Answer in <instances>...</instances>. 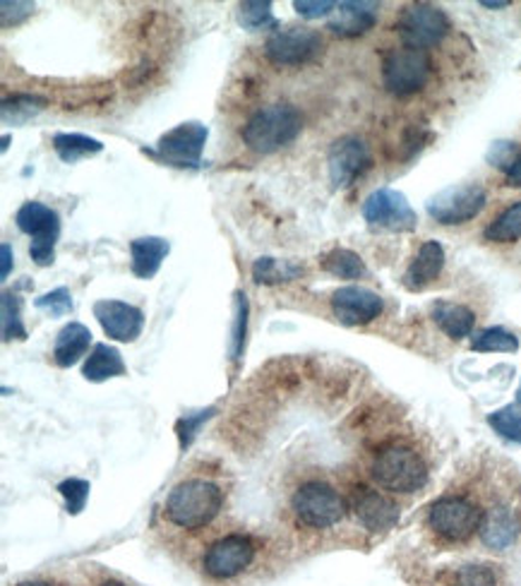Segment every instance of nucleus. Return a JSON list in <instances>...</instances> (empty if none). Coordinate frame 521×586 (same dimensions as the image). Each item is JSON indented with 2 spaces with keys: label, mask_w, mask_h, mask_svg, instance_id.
Returning <instances> with one entry per match:
<instances>
[{
  "label": "nucleus",
  "mask_w": 521,
  "mask_h": 586,
  "mask_svg": "<svg viewBox=\"0 0 521 586\" xmlns=\"http://www.w3.org/2000/svg\"><path fill=\"white\" fill-rule=\"evenodd\" d=\"M207 138H210V130H207V126L181 123L178 128L169 130L167 135H161L157 149L149 155L178 169H186V167L198 169L202 161Z\"/></svg>",
  "instance_id": "f8f14e48"
},
{
  "label": "nucleus",
  "mask_w": 521,
  "mask_h": 586,
  "mask_svg": "<svg viewBox=\"0 0 521 586\" xmlns=\"http://www.w3.org/2000/svg\"><path fill=\"white\" fill-rule=\"evenodd\" d=\"M238 22L248 32H260V29H274L277 32L279 29L270 0H246L238 6Z\"/></svg>",
  "instance_id": "c85d7f7f"
},
{
  "label": "nucleus",
  "mask_w": 521,
  "mask_h": 586,
  "mask_svg": "<svg viewBox=\"0 0 521 586\" xmlns=\"http://www.w3.org/2000/svg\"><path fill=\"white\" fill-rule=\"evenodd\" d=\"M378 22V3H365V0H347L339 3L334 14L330 18L327 29H332V34L353 39L370 32Z\"/></svg>",
  "instance_id": "a211bd4d"
},
{
  "label": "nucleus",
  "mask_w": 521,
  "mask_h": 586,
  "mask_svg": "<svg viewBox=\"0 0 521 586\" xmlns=\"http://www.w3.org/2000/svg\"><path fill=\"white\" fill-rule=\"evenodd\" d=\"M303 130V118L291 103H267L248 118L243 126V142L256 155H272L291 145Z\"/></svg>",
  "instance_id": "7ed1b4c3"
},
{
  "label": "nucleus",
  "mask_w": 521,
  "mask_h": 586,
  "mask_svg": "<svg viewBox=\"0 0 521 586\" xmlns=\"http://www.w3.org/2000/svg\"><path fill=\"white\" fill-rule=\"evenodd\" d=\"M444 269V250L438 240H428L415 255L411 267L404 275V287L411 291H421L428 284H433Z\"/></svg>",
  "instance_id": "aec40b11"
},
{
  "label": "nucleus",
  "mask_w": 521,
  "mask_h": 586,
  "mask_svg": "<svg viewBox=\"0 0 521 586\" xmlns=\"http://www.w3.org/2000/svg\"><path fill=\"white\" fill-rule=\"evenodd\" d=\"M291 509L308 529H330L347 517V500L327 480H305L291 495Z\"/></svg>",
  "instance_id": "20e7f679"
},
{
  "label": "nucleus",
  "mask_w": 521,
  "mask_h": 586,
  "mask_svg": "<svg viewBox=\"0 0 521 586\" xmlns=\"http://www.w3.org/2000/svg\"><path fill=\"white\" fill-rule=\"evenodd\" d=\"M481 6H483V8H508L510 3H504V0H502V3H490V0H483Z\"/></svg>",
  "instance_id": "a18cd8bd"
},
{
  "label": "nucleus",
  "mask_w": 521,
  "mask_h": 586,
  "mask_svg": "<svg viewBox=\"0 0 521 586\" xmlns=\"http://www.w3.org/2000/svg\"><path fill=\"white\" fill-rule=\"evenodd\" d=\"M370 478L387 493L409 495L428 484V464L411 445H384L370 461Z\"/></svg>",
  "instance_id": "f03ea898"
},
{
  "label": "nucleus",
  "mask_w": 521,
  "mask_h": 586,
  "mask_svg": "<svg viewBox=\"0 0 521 586\" xmlns=\"http://www.w3.org/2000/svg\"><path fill=\"white\" fill-rule=\"evenodd\" d=\"M430 70H433V63H430L428 51L413 49L404 43V47L392 49L384 56L382 80L387 92H392L397 97H409L421 92L425 87Z\"/></svg>",
  "instance_id": "423d86ee"
},
{
  "label": "nucleus",
  "mask_w": 521,
  "mask_h": 586,
  "mask_svg": "<svg viewBox=\"0 0 521 586\" xmlns=\"http://www.w3.org/2000/svg\"><path fill=\"white\" fill-rule=\"evenodd\" d=\"M372 163L370 149L359 138H341L332 145L327 167H330V178L334 188H349L359 180Z\"/></svg>",
  "instance_id": "4468645a"
},
{
  "label": "nucleus",
  "mask_w": 521,
  "mask_h": 586,
  "mask_svg": "<svg viewBox=\"0 0 521 586\" xmlns=\"http://www.w3.org/2000/svg\"><path fill=\"white\" fill-rule=\"evenodd\" d=\"M246 329H248V298L246 294H236L233 306V337H231V358L238 360L246 347Z\"/></svg>",
  "instance_id": "72a5a7b5"
},
{
  "label": "nucleus",
  "mask_w": 521,
  "mask_h": 586,
  "mask_svg": "<svg viewBox=\"0 0 521 586\" xmlns=\"http://www.w3.org/2000/svg\"><path fill=\"white\" fill-rule=\"evenodd\" d=\"M214 409H204V411H198L196 416H183L181 420H178V438H181V447L186 449L192 440H196V435L200 430V426L204 424L207 418H212Z\"/></svg>",
  "instance_id": "4c0bfd02"
},
{
  "label": "nucleus",
  "mask_w": 521,
  "mask_h": 586,
  "mask_svg": "<svg viewBox=\"0 0 521 586\" xmlns=\"http://www.w3.org/2000/svg\"><path fill=\"white\" fill-rule=\"evenodd\" d=\"M53 149H56V155L61 157L66 163H74L84 157L99 155L103 145L94 138L80 135V132H58V135H53Z\"/></svg>",
  "instance_id": "393cba45"
},
{
  "label": "nucleus",
  "mask_w": 521,
  "mask_h": 586,
  "mask_svg": "<svg viewBox=\"0 0 521 586\" xmlns=\"http://www.w3.org/2000/svg\"><path fill=\"white\" fill-rule=\"evenodd\" d=\"M171 246L169 240L157 238V236H147V238H136L130 244V255H132V275L140 277V279H152L161 262L167 260Z\"/></svg>",
  "instance_id": "412c9836"
},
{
  "label": "nucleus",
  "mask_w": 521,
  "mask_h": 586,
  "mask_svg": "<svg viewBox=\"0 0 521 586\" xmlns=\"http://www.w3.org/2000/svg\"><path fill=\"white\" fill-rule=\"evenodd\" d=\"M47 103L49 101L39 95H12L3 99V123L22 126L47 109Z\"/></svg>",
  "instance_id": "bb28decb"
},
{
  "label": "nucleus",
  "mask_w": 521,
  "mask_h": 586,
  "mask_svg": "<svg viewBox=\"0 0 521 586\" xmlns=\"http://www.w3.org/2000/svg\"><path fill=\"white\" fill-rule=\"evenodd\" d=\"M471 349L481 351V354H490V351L512 354L519 349V339L502 327H488L471 339Z\"/></svg>",
  "instance_id": "c756f323"
},
{
  "label": "nucleus",
  "mask_w": 521,
  "mask_h": 586,
  "mask_svg": "<svg viewBox=\"0 0 521 586\" xmlns=\"http://www.w3.org/2000/svg\"><path fill=\"white\" fill-rule=\"evenodd\" d=\"M3 339H27V329L22 325V304L10 291H3Z\"/></svg>",
  "instance_id": "2f4dec72"
},
{
  "label": "nucleus",
  "mask_w": 521,
  "mask_h": 586,
  "mask_svg": "<svg viewBox=\"0 0 521 586\" xmlns=\"http://www.w3.org/2000/svg\"><path fill=\"white\" fill-rule=\"evenodd\" d=\"M34 12V6L32 3H20V0H3L0 3V14H3V27H18L20 22H24L29 14Z\"/></svg>",
  "instance_id": "ea45409f"
},
{
  "label": "nucleus",
  "mask_w": 521,
  "mask_h": 586,
  "mask_svg": "<svg viewBox=\"0 0 521 586\" xmlns=\"http://www.w3.org/2000/svg\"><path fill=\"white\" fill-rule=\"evenodd\" d=\"M483 509L467 495H444L428 509V529L447 544H464L481 532Z\"/></svg>",
  "instance_id": "39448f33"
},
{
  "label": "nucleus",
  "mask_w": 521,
  "mask_h": 586,
  "mask_svg": "<svg viewBox=\"0 0 521 586\" xmlns=\"http://www.w3.org/2000/svg\"><path fill=\"white\" fill-rule=\"evenodd\" d=\"M258 544L248 534H227L217 538L202 555V569L212 579H233L256 563Z\"/></svg>",
  "instance_id": "6e6552de"
},
{
  "label": "nucleus",
  "mask_w": 521,
  "mask_h": 586,
  "mask_svg": "<svg viewBox=\"0 0 521 586\" xmlns=\"http://www.w3.org/2000/svg\"><path fill=\"white\" fill-rule=\"evenodd\" d=\"M351 509L361 527L368 529L370 534L390 532L399 522V505L392 498H387L384 493L368 486L353 488Z\"/></svg>",
  "instance_id": "2eb2a0df"
},
{
  "label": "nucleus",
  "mask_w": 521,
  "mask_h": 586,
  "mask_svg": "<svg viewBox=\"0 0 521 586\" xmlns=\"http://www.w3.org/2000/svg\"><path fill=\"white\" fill-rule=\"evenodd\" d=\"M397 29L407 47L428 51L430 47H438L447 32H450V20H447V14L438 6L413 3L399 14Z\"/></svg>",
  "instance_id": "9b49d317"
},
{
  "label": "nucleus",
  "mask_w": 521,
  "mask_h": 586,
  "mask_svg": "<svg viewBox=\"0 0 521 586\" xmlns=\"http://www.w3.org/2000/svg\"><path fill=\"white\" fill-rule=\"evenodd\" d=\"M293 8L298 10V14H303V18L308 20H315V18H322V14H330L337 3H332V0H295Z\"/></svg>",
  "instance_id": "a19ab883"
},
{
  "label": "nucleus",
  "mask_w": 521,
  "mask_h": 586,
  "mask_svg": "<svg viewBox=\"0 0 521 586\" xmlns=\"http://www.w3.org/2000/svg\"><path fill=\"white\" fill-rule=\"evenodd\" d=\"M452 586H500V582L490 565H464L457 569Z\"/></svg>",
  "instance_id": "f704fd0d"
},
{
  "label": "nucleus",
  "mask_w": 521,
  "mask_h": 586,
  "mask_svg": "<svg viewBox=\"0 0 521 586\" xmlns=\"http://www.w3.org/2000/svg\"><path fill=\"white\" fill-rule=\"evenodd\" d=\"M84 380L89 383H103L111 378H121L126 375V364L121 358V351L109 347V344H97L92 354L87 356L84 366H82Z\"/></svg>",
  "instance_id": "5701e85b"
},
{
  "label": "nucleus",
  "mask_w": 521,
  "mask_h": 586,
  "mask_svg": "<svg viewBox=\"0 0 521 586\" xmlns=\"http://www.w3.org/2000/svg\"><path fill=\"white\" fill-rule=\"evenodd\" d=\"M0 260H3V267H0V279H8L10 269H12V248L8 244H3V248H0Z\"/></svg>",
  "instance_id": "79ce46f5"
},
{
  "label": "nucleus",
  "mask_w": 521,
  "mask_h": 586,
  "mask_svg": "<svg viewBox=\"0 0 521 586\" xmlns=\"http://www.w3.org/2000/svg\"><path fill=\"white\" fill-rule=\"evenodd\" d=\"M519 155L521 152H519V147L514 142H495L493 147H490L488 161L493 163V167H498V169H502L504 173H508Z\"/></svg>",
  "instance_id": "58836bf2"
},
{
  "label": "nucleus",
  "mask_w": 521,
  "mask_h": 586,
  "mask_svg": "<svg viewBox=\"0 0 521 586\" xmlns=\"http://www.w3.org/2000/svg\"><path fill=\"white\" fill-rule=\"evenodd\" d=\"M18 229L27 236H32V246H29V255L39 267L53 265L56 258V244L61 238V217L56 209L41 205V202H24L18 215Z\"/></svg>",
  "instance_id": "0eeeda50"
},
{
  "label": "nucleus",
  "mask_w": 521,
  "mask_h": 586,
  "mask_svg": "<svg viewBox=\"0 0 521 586\" xmlns=\"http://www.w3.org/2000/svg\"><path fill=\"white\" fill-rule=\"evenodd\" d=\"M301 275H303V267L279 262L274 258H260L256 265H252V277H256L258 284H281V281H291Z\"/></svg>",
  "instance_id": "7c9ffc66"
},
{
  "label": "nucleus",
  "mask_w": 521,
  "mask_h": 586,
  "mask_svg": "<svg viewBox=\"0 0 521 586\" xmlns=\"http://www.w3.org/2000/svg\"><path fill=\"white\" fill-rule=\"evenodd\" d=\"M89 344H92V332L80 322L66 325L61 332L56 337L53 344V360L56 366L70 368L78 364V360L89 351Z\"/></svg>",
  "instance_id": "4be33fe9"
},
{
  "label": "nucleus",
  "mask_w": 521,
  "mask_h": 586,
  "mask_svg": "<svg viewBox=\"0 0 521 586\" xmlns=\"http://www.w3.org/2000/svg\"><path fill=\"white\" fill-rule=\"evenodd\" d=\"M18 586H56L51 582H20Z\"/></svg>",
  "instance_id": "c03bdc74"
},
{
  "label": "nucleus",
  "mask_w": 521,
  "mask_h": 586,
  "mask_svg": "<svg viewBox=\"0 0 521 586\" xmlns=\"http://www.w3.org/2000/svg\"><path fill=\"white\" fill-rule=\"evenodd\" d=\"M488 202V192L479 183H464L452 186L428 202V215L444 227H457V224H467L483 212Z\"/></svg>",
  "instance_id": "9d476101"
},
{
  "label": "nucleus",
  "mask_w": 521,
  "mask_h": 586,
  "mask_svg": "<svg viewBox=\"0 0 521 586\" xmlns=\"http://www.w3.org/2000/svg\"><path fill=\"white\" fill-rule=\"evenodd\" d=\"M508 186L510 188H521V155L512 163V169L508 171Z\"/></svg>",
  "instance_id": "37998d69"
},
{
  "label": "nucleus",
  "mask_w": 521,
  "mask_h": 586,
  "mask_svg": "<svg viewBox=\"0 0 521 586\" xmlns=\"http://www.w3.org/2000/svg\"><path fill=\"white\" fill-rule=\"evenodd\" d=\"M101 586H128V584L118 582V579H107V582H101Z\"/></svg>",
  "instance_id": "49530a36"
},
{
  "label": "nucleus",
  "mask_w": 521,
  "mask_h": 586,
  "mask_svg": "<svg viewBox=\"0 0 521 586\" xmlns=\"http://www.w3.org/2000/svg\"><path fill=\"white\" fill-rule=\"evenodd\" d=\"M39 310H49L51 315H66L72 310V296L66 287L61 289H56L51 294H43L41 298H37V304H34Z\"/></svg>",
  "instance_id": "e433bc0d"
},
{
  "label": "nucleus",
  "mask_w": 521,
  "mask_h": 586,
  "mask_svg": "<svg viewBox=\"0 0 521 586\" xmlns=\"http://www.w3.org/2000/svg\"><path fill=\"white\" fill-rule=\"evenodd\" d=\"M322 51V37L308 27L277 29L264 41V56L279 68H295L315 60Z\"/></svg>",
  "instance_id": "1a4fd4ad"
},
{
  "label": "nucleus",
  "mask_w": 521,
  "mask_h": 586,
  "mask_svg": "<svg viewBox=\"0 0 521 586\" xmlns=\"http://www.w3.org/2000/svg\"><path fill=\"white\" fill-rule=\"evenodd\" d=\"M517 401H519V407H521V387H519V393H517Z\"/></svg>",
  "instance_id": "de8ad7c7"
},
{
  "label": "nucleus",
  "mask_w": 521,
  "mask_h": 586,
  "mask_svg": "<svg viewBox=\"0 0 521 586\" xmlns=\"http://www.w3.org/2000/svg\"><path fill=\"white\" fill-rule=\"evenodd\" d=\"M481 540L493 550L510 548L519 536V522L508 505H493L483 513Z\"/></svg>",
  "instance_id": "6ab92c4d"
},
{
  "label": "nucleus",
  "mask_w": 521,
  "mask_h": 586,
  "mask_svg": "<svg viewBox=\"0 0 521 586\" xmlns=\"http://www.w3.org/2000/svg\"><path fill=\"white\" fill-rule=\"evenodd\" d=\"M382 308V298L363 287H344L332 294V312L341 325H368L380 318Z\"/></svg>",
  "instance_id": "dca6fc26"
},
{
  "label": "nucleus",
  "mask_w": 521,
  "mask_h": 586,
  "mask_svg": "<svg viewBox=\"0 0 521 586\" xmlns=\"http://www.w3.org/2000/svg\"><path fill=\"white\" fill-rule=\"evenodd\" d=\"M89 484L82 478H68L63 480L61 486H58V493L63 495L66 498V509H68V515H80L84 505H87V498H89Z\"/></svg>",
  "instance_id": "c9c22d12"
},
{
  "label": "nucleus",
  "mask_w": 521,
  "mask_h": 586,
  "mask_svg": "<svg viewBox=\"0 0 521 586\" xmlns=\"http://www.w3.org/2000/svg\"><path fill=\"white\" fill-rule=\"evenodd\" d=\"M483 236L485 240H493V244H514V240H519L521 238V202H514L512 207L504 209L502 215H498L493 221H490Z\"/></svg>",
  "instance_id": "cd10ccee"
},
{
  "label": "nucleus",
  "mask_w": 521,
  "mask_h": 586,
  "mask_svg": "<svg viewBox=\"0 0 521 586\" xmlns=\"http://www.w3.org/2000/svg\"><path fill=\"white\" fill-rule=\"evenodd\" d=\"M433 320L450 339H464L473 332L475 315L467 306L447 304V300H440V304L433 306Z\"/></svg>",
  "instance_id": "b1692460"
},
{
  "label": "nucleus",
  "mask_w": 521,
  "mask_h": 586,
  "mask_svg": "<svg viewBox=\"0 0 521 586\" xmlns=\"http://www.w3.org/2000/svg\"><path fill=\"white\" fill-rule=\"evenodd\" d=\"M94 318L107 337L126 344L136 341L144 327L142 310L123 304V300H99V304H94Z\"/></svg>",
  "instance_id": "f3484780"
},
{
  "label": "nucleus",
  "mask_w": 521,
  "mask_h": 586,
  "mask_svg": "<svg viewBox=\"0 0 521 586\" xmlns=\"http://www.w3.org/2000/svg\"><path fill=\"white\" fill-rule=\"evenodd\" d=\"M223 509V490L210 478H186L173 486L163 503V519L176 529L198 532L210 527Z\"/></svg>",
  "instance_id": "f257e3e1"
},
{
  "label": "nucleus",
  "mask_w": 521,
  "mask_h": 586,
  "mask_svg": "<svg viewBox=\"0 0 521 586\" xmlns=\"http://www.w3.org/2000/svg\"><path fill=\"white\" fill-rule=\"evenodd\" d=\"M322 269L339 279H363L368 275L361 255L347 248H334L322 258Z\"/></svg>",
  "instance_id": "a878e982"
},
{
  "label": "nucleus",
  "mask_w": 521,
  "mask_h": 586,
  "mask_svg": "<svg viewBox=\"0 0 521 586\" xmlns=\"http://www.w3.org/2000/svg\"><path fill=\"white\" fill-rule=\"evenodd\" d=\"M488 424L495 433H500L504 440L521 445V414L514 407H502L488 416Z\"/></svg>",
  "instance_id": "473e14b6"
},
{
  "label": "nucleus",
  "mask_w": 521,
  "mask_h": 586,
  "mask_svg": "<svg viewBox=\"0 0 521 586\" xmlns=\"http://www.w3.org/2000/svg\"><path fill=\"white\" fill-rule=\"evenodd\" d=\"M363 219L370 227L384 231H413L419 227V217H415L409 200L390 188H380L368 195V200L363 202Z\"/></svg>",
  "instance_id": "ddd939ff"
}]
</instances>
